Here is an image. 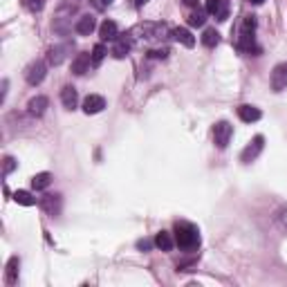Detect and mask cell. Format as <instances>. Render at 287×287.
<instances>
[{
    "label": "cell",
    "instance_id": "6da1fadb",
    "mask_svg": "<svg viewBox=\"0 0 287 287\" xmlns=\"http://www.w3.org/2000/svg\"><path fill=\"white\" fill-rule=\"evenodd\" d=\"M175 242L180 249H198L200 247V231L191 222H178L175 224Z\"/></svg>",
    "mask_w": 287,
    "mask_h": 287
},
{
    "label": "cell",
    "instance_id": "7a4b0ae2",
    "mask_svg": "<svg viewBox=\"0 0 287 287\" xmlns=\"http://www.w3.org/2000/svg\"><path fill=\"white\" fill-rule=\"evenodd\" d=\"M132 34H141V38H146V41H162L169 34V27L164 23H144Z\"/></svg>",
    "mask_w": 287,
    "mask_h": 287
},
{
    "label": "cell",
    "instance_id": "3957f363",
    "mask_svg": "<svg viewBox=\"0 0 287 287\" xmlns=\"http://www.w3.org/2000/svg\"><path fill=\"white\" fill-rule=\"evenodd\" d=\"M231 135H233V128H231V123L229 121H220V123H215V128H213V141H215V146L222 151V148H227V144L229 139H231Z\"/></svg>",
    "mask_w": 287,
    "mask_h": 287
},
{
    "label": "cell",
    "instance_id": "277c9868",
    "mask_svg": "<svg viewBox=\"0 0 287 287\" xmlns=\"http://www.w3.org/2000/svg\"><path fill=\"white\" fill-rule=\"evenodd\" d=\"M262 146H265V137H262V135H256V137H253V139L249 141V146L242 151V155H240L242 164H251V162L256 160L258 155H260Z\"/></svg>",
    "mask_w": 287,
    "mask_h": 287
},
{
    "label": "cell",
    "instance_id": "5b68a950",
    "mask_svg": "<svg viewBox=\"0 0 287 287\" xmlns=\"http://www.w3.org/2000/svg\"><path fill=\"white\" fill-rule=\"evenodd\" d=\"M45 74H47V68H45V63H43V61H34V63L25 70V79H27V83H30V85L43 83Z\"/></svg>",
    "mask_w": 287,
    "mask_h": 287
},
{
    "label": "cell",
    "instance_id": "8992f818",
    "mask_svg": "<svg viewBox=\"0 0 287 287\" xmlns=\"http://www.w3.org/2000/svg\"><path fill=\"white\" fill-rule=\"evenodd\" d=\"M285 88H287V63H278L271 72V90L283 92Z\"/></svg>",
    "mask_w": 287,
    "mask_h": 287
},
{
    "label": "cell",
    "instance_id": "52a82bcc",
    "mask_svg": "<svg viewBox=\"0 0 287 287\" xmlns=\"http://www.w3.org/2000/svg\"><path fill=\"white\" fill-rule=\"evenodd\" d=\"M130 50H132V34H121L114 38V47H112L114 59H123Z\"/></svg>",
    "mask_w": 287,
    "mask_h": 287
},
{
    "label": "cell",
    "instance_id": "ba28073f",
    "mask_svg": "<svg viewBox=\"0 0 287 287\" xmlns=\"http://www.w3.org/2000/svg\"><path fill=\"white\" fill-rule=\"evenodd\" d=\"M72 50L70 43H65V45H56L52 47L50 52H47V61H50V65H61L65 59H68V52Z\"/></svg>",
    "mask_w": 287,
    "mask_h": 287
},
{
    "label": "cell",
    "instance_id": "9c48e42d",
    "mask_svg": "<svg viewBox=\"0 0 287 287\" xmlns=\"http://www.w3.org/2000/svg\"><path fill=\"white\" fill-rule=\"evenodd\" d=\"M90 65H92V54H88V52H81V54L72 61V72H74L76 76H81V74H85V72L90 70Z\"/></svg>",
    "mask_w": 287,
    "mask_h": 287
},
{
    "label": "cell",
    "instance_id": "30bf717a",
    "mask_svg": "<svg viewBox=\"0 0 287 287\" xmlns=\"http://www.w3.org/2000/svg\"><path fill=\"white\" fill-rule=\"evenodd\" d=\"M106 108V99L99 97V94H90L88 99L83 101V112L85 114H97Z\"/></svg>",
    "mask_w": 287,
    "mask_h": 287
},
{
    "label": "cell",
    "instance_id": "8fae6325",
    "mask_svg": "<svg viewBox=\"0 0 287 287\" xmlns=\"http://www.w3.org/2000/svg\"><path fill=\"white\" fill-rule=\"evenodd\" d=\"M41 207L45 213L50 215H59L61 211V195H43L41 198Z\"/></svg>",
    "mask_w": 287,
    "mask_h": 287
},
{
    "label": "cell",
    "instance_id": "7c38bea8",
    "mask_svg": "<svg viewBox=\"0 0 287 287\" xmlns=\"http://www.w3.org/2000/svg\"><path fill=\"white\" fill-rule=\"evenodd\" d=\"M238 50H242V52H258L256 41H253V32L240 30V38H238Z\"/></svg>",
    "mask_w": 287,
    "mask_h": 287
},
{
    "label": "cell",
    "instance_id": "4fadbf2b",
    "mask_svg": "<svg viewBox=\"0 0 287 287\" xmlns=\"http://www.w3.org/2000/svg\"><path fill=\"white\" fill-rule=\"evenodd\" d=\"M18 267H21V260H18L16 256L9 258L7 271H5V280H7V285H16L18 283Z\"/></svg>",
    "mask_w": 287,
    "mask_h": 287
},
{
    "label": "cell",
    "instance_id": "5bb4252c",
    "mask_svg": "<svg viewBox=\"0 0 287 287\" xmlns=\"http://www.w3.org/2000/svg\"><path fill=\"white\" fill-rule=\"evenodd\" d=\"M61 101H63V106L68 108V110H74V108H76L79 94H76V90L72 88V85H65V88L61 90Z\"/></svg>",
    "mask_w": 287,
    "mask_h": 287
},
{
    "label": "cell",
    "instance_id": "9a60e30c",
    "mask_svg": "<svg viewBox=\"0 0 287 287\" xmlns=\"http://www.w3.org/2000/svg\"><path fill=\"white\" fill-rule=\"evenodd\" d=\"M99 36H101V41H114V38L119 36V27H117V23L106 21L101 27H99Z\"/></svg>",
    "mask_w": 287,
    "mask_h": 287
},
{
    "label": "cell",
    "instance_id": "2e32d148",
    "mask_svg": "<svg viewBox=\"0 0 287 287\" xmlns=\"http://www.w3.org/2000/svg\"><path fill=\"white\" fill-rule=\"evenodd\" d=\"M238 117H240L242 121L251 123V121H258V119H260L262 114H260V110H258V108L247 106V103H245V106H240V108H238Z\"/></svg>",
    "mask_w": 287,
    "mask_h": 287
},
{
    "label": "cell",
    "instance_id": "e0dca14e",
    "mask_svg": "<svg viewBox=\"0 0 287 287\" xmlns=\"http://www.w3.org/2000/svg\"><path fill=\"white\" fill-rule=\"evenodd\" d=\"M171 36H173L178 43H182L184 47H193V45H195L193 34H191L189 30H184V27H178V30H173V32H171Z\"/></svg>",
    "mask_w": 287,
    "mask_h": 287
},
{
    "label": "cell",
    "instance_id": "ac0fdd59",
    "mask_svg": "<svg viewBox=\"0 0 287 287\" xmlns=\"http://www.w3.org/2000/svg\"><path fill=\"white\" fill-rule=\"evenodd\" d=\"M173 245H175V240H173V236H171L169 231H160L155 236V247H157V249L171 251V249H173Z\"/></svg>",
    "mask_w": 287,
    "mask_h": 287
},
{
    "label": "cell",
    "instance_id": "d6986e66",
    "mask_svg": "<svg viewBox=\"0 0 287 287\" xmlns=\"http://www.w3.org/2000/svg\"><path fill=\"white\" fill-rule=\"evenodd\" d=\"M74 30L79 32L81 36L92 34V30H94V18H92V16H81L79 21H76V27H74Z\"/></svg>",
    "mask_w": 287,
    "mask_h": 287
},
{
    "label": "cell",
    "instance_id": "ffe728a7",
    "mask_svg": "<svg viewBox=\"0 0 287 287\" xmlns=\"http://www.w3.org/2000/svg\"><path fill=\"white\" fill-rule=\"evenodd\" d=\"M47 97H36V99H32L30 101V114H34V117H41V114H45V110H47Z\"/></svg>",
    "mask_w": 287,
    "mask_h": 287
},
{
    "label": "cell",
    "instance_id": "44dd1931",
    "mask_svg": "<svg viewBox=\"0 0 287 287\" xmlns=\"http://www.w3.org/2000/svg\"><path fill=\"white\" fill-rule=\"evenodd\" d=\"M50 184H52V173H36L34 178H32V186H34V191H43V189H47Z\"/></svg>",
    "mask_w": 287,
    "mask_h": 287
},
{
    "label": "cell",
    "instance_id": "7402d4cb",
    "mask_svg": "<svg viewBox=\"0 0 287 287\" xmlns=\"http://www.w3.org/2000/svg\"><path fill=\"white\" fill-rule=\"evenodd\" d=\"M14 200H16L18 204H23V207H34L36 204V198L30 193V191H16V193H14Z\"/></svg>",
    "mask_w": 287,
    "mask_h": 287
},
{
    "label": "cell",
    "instance_id": "603a6c76",
    "mask_svg": "<svg viewBox=\"0 0 287 287\" xmlns=\"http://www.w3.org/2000/svg\"><path fill=\"white\" fill-rule=\"evenodd\" d=\"M106 59V45L103 43H99V45H94L92 50V65L97 68V65H101V61Z\"/></svg>",
    "mask_w": 287,
    "mask_h": 287
},
{
    "label": "cell",
    "instance_id": "cb8c5ba5",
    "mask_svg": "<svg viewBox=\"0 0 287 287\" xmlns=\"http://www.w3.org/2000/svg\"><path fill=\"white\" fill-rule=\"evenodd\" d=\"M204 23H207V14H204L202 9H198V12H193L189 16V25L191 27H202Z\"/></svg>",
    "mask_w": 287,
    "mask_h": 287
},
{
    "label": "cell",
    "instance_id": "d4e9b609",
    "mask_svg": "<svg viewBox=\"0 0 287 287\" xmlns=\"http://www.w3.org/2000/svg\"><path fill=\"white\" fill-rule=\"evenodd\" d=\"M215 21H220V23H224L229 18V3L227 0H220V5H218V9H215Z\"/></svg>",
    "mask_w": 287,
    "mask_h": 287
},
{
    "label": "cell",
    "instance_id": "484cf974",
    "mask_svg": "<svg viewBox=\"0 0 287 287\" xmlns=\"http://www.w3.org/2000/svg\"><path fill=\"white\" fill-rule=\"evenodd\" d=\"M202 43L207 47H215L220 43V34L215 30H207V32H204V36H202Z\"/></svg>",
    "mask_w": 287,
    "mask_h": 287
},
{
    "label": "cell",
    "instance_id": "4316f807",
    "mask_svg": "<svg viewBox=\"0 0 287 287\" xmlns=\"http://www.w3.org/2000/svg\"><path fill=\"white\" fill-rule=\"evenodd\" d=\"M23 5H25L30 12H41L43 5H45V0H23Z\"/></svg>",
    "mask_w": 287,
    "mask_h": 287
},
{
    "label": "cell",
    "instance_id": "83f0119b",
    "mask_svg": "<svg viewBox=\"0 0 287 287\" xmlns=\"http://www.w3.org/2000/svg\"><path fill=\"white\" fill-rule=\"evenodd\" d=\"M148 56H151V59H166V56H169V50H151L148 52Z\"/></svg>",
    "mask_w": 287,
    "mask_h": 287
},
{
    "label": "cell",
    "instance_id": "f1b7e54d",
    "mask_svg": "<svg viewBox=\"0 0 287 287\" xmlns=\"http://www.w3.org/2000/svg\"><path fill=\"white\" fill-rule=\"evenodd\" d=\"M14 169H16V160L14 157H5V175H9Z\"/></svg>",
    "mask_w": 287,
    "mask_h": 287
},
{
    "label": "cell",
    "instance_id": "f546056e",
    "mask_svg": "<svg viewBox=\"0 0 287 287\" xmlns=\"http://www.w3.org/2000/svg\"><path fill=\"white\" fill-rule=\"evenodd\" d=\"M155 245V240H148V238H144V240L137 242V249H141V251H148L151 247Z\"/></svg>",
    "mask_w": 287,
    "mask_h": 287
},
{
    "label": "cell",
    "instance_id": "4dcf8cb0",
    "mask_svg": "<svg viewBox=\"0 0 287 287\" xmlns=\"http://www.w3.org/2000/svg\"><path fill=\"white\" fill-rule=\"evenodd\" d=\"M90 3H92V5H94V7H97V9H99V12H101V9H106V7H108V5H110V3H112V0H90Z\"/></svg>",
    "mask_w": 287,
    "mask_h": 287
},
{
    "label": "cell",
    "instance_id": "1f68e13d",
    "mask_svg": "<svg viewBox=\"0 0 287 287\" xmlns=\"http://www.w3.org/2000/svg\"><path fill=\"white\" fill-rule=\"evenodd\" d=\"M218 5H220V0H209V3H207V12L215 14V9H218Z\"/></svg>",
    "mask_w": 287,
    "mask_h": 287
},
{
    "label": "cell",
    "instance_id": "d6a6232c",
    "mask_svg": "<svg viewBox=\"0 0 287 287\" xmlns=\"http://www.w3.org/2000/svg\"><path fill=\"white\" fill-rule=\"evenodd\" d=\"M200 0H184V5H189V7H198Z\"/></svg>",
    "mask_w": 287,
    "mask_h": 287
},
{
    "label": "cell",
    "instance_id": "836d02e7",
    "mask_svg": "<svg viewBox=\"0 0 287 287\" xmlns=\"http://www.w3.org/2000/svg\"><path fill=\"white\" fill-rule=\"evenodd\" d=\"M146 3H148V0H137V7H144Z\"/></svg>",
    "mask_w": 287,
    "mask_h": 287
},
{
    "label": "cell",
    "instance_id": "e575fe53",
    "mask_svg": "<svg viewBox=\"0 0 287 287\" xmlns=\"http://www.w3.org/2000/svg\"><path fill=\"white\" fill-rule=\"evenodd\" d=\"M280 220H283V224H285V227H287V211L283 213V218H280Z\"/></svg>",
    "mask_w": 287,
    "mask_h": 287
},
{
    "label": "cell",
    "instance_id": "d590c367",
    "mask_svg": "<svg viewBox=\"0 0 287 287\" xmlns=\"http://www.w3.org/2000/svg\"><path fill=\"white\" fill-rule=\"evenodd\" d=\"M249 3H253V5H262L265 0H249Z\"/></svg>",
    "mask_w": 287,
    "mask_h": 287
}]
</instances>
